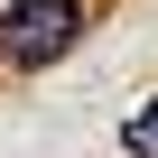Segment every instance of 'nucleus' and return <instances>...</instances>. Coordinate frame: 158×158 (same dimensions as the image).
Segmentation results:
<instances>
[{
    "label": "nucleus",
    "mask_w": 158,
    "mask_h": 158,
    "mask_svg": "<svg viewBox=\"0 0 158 158\" xmlns=\"http://www.w3.org/2000/svg\"><path fill=\"white\" fill-rule=\"evenodd\" d=\"M74 37H84V0H10L0 10V65H56Z\"/></svg>",
    "instance_id": "obj_1"
},
{
    "label": "nucleus",
    "mask_w": 158,
    "mask_h": 158,
    "mask_svg": "<svg viewBox=\"0 0 158 158\" xmlns=\"http://www.w3.org/2000/svg\"><path fill=\"white\" fill-rule=\"evenodd\" d=\"M121 149H130V158H158V102H139V112L121 121Z\"/></svg>",
    "instance_id": "obj_2"
}]
</instances>
